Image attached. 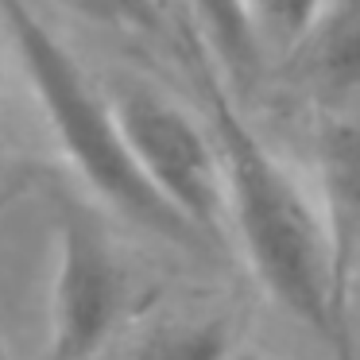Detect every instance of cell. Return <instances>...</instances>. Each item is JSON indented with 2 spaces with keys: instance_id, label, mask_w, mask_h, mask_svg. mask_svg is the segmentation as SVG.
Listing matches in <instances>:
<instances>
[{
  "instance_id": "9",
  "label": "cell",
  "mask_w": 360,
  "mask_h": 360,
  "mask_svg": "<svg viewBox=\"0 0 360 360\" xmlns=\"http://www.w3.org/2000/svg\"><path fill=\"white\" fill-rule=\"evenodd\" d=\"M58 4H66L89 24H101L109 32L136 35V39H148V43H163L171 35L167 32L171 20H167L163 0H58Z\"/></svg>"
},
{
  "instance_id": "4",
  "label": "cell",
  "mask_w": 360,
  "mask_h": 360,
  "mask_svg": "<svg viewBox=\"0 0 360 360\" xmlns=\"http://www.w3.org/2000/svg\"><path fill=\"white\" fill-rule=\"evenodd\" d=\"M132 279L124 256L78 205L58 210L51 326L43 360H97L128 310Z\"/></svg>"
},
{
  "instance_id": "3",
  "label": "cell",
  "mask_w": 360,
  "mask_h": 360,
  "mask_svg": "<svg viewBox=\"0 0 360 360\" xmlns=\"http://www.w3.org/2000/svg\"><path fill=\"white\" fill-rule=\"evenodd\" d=\"M128 151L171 210L221 248L229 240L225 163L210 120L143 82H117L109 89Z\"/></svg>"
},
{
  "instance_id": "8",
  "label": "cell",
  "mask_w": 360,
  "mask_h": 360,
  "mask_svg": "<svg viewBox=\"0 0 360 360\" xmlns=\"http://www.w3.org/2000/svg\"><path fill=\"white\" fill-rule=\"evenodd\" d=\"M233 337L221 321H171L132 345L128 360H229Z\"/></svg>"
},
{
  "instance_id": "10",
  "label": "cell",
  "mask_w": 360,
  "mask_h": 360,
  "mask_svg": "<svg viewBox=\"0 0 360 360\" xmlns=\"http://www.w3.org/2000/svg\"><path fill=\"white\" fill-rule=\"evenodd\" d=\"M329 0H248L259 39L275 55H295L321 20Z\"/></svg>"
},
{
  "instance_id": "5",
  "label": "cell",
  "mask_w": 360,
  "mask_h": 360,
  "mask_svg": "<svg viewBox=\"0 0 360 360\" xmlns=\"http://www.w3.org/2000/svg\"><path fill=\"white\" fill-rule=\"evenodd\" d=\"M321 163V202L341 248L345 275L360 259V105L329 109L318 140Z\"/></svg>"
},
{
  "instance_id": "7",
  "label": "cell",
  "mask_w": 360,
  "mask_h": 360,
  "mask_svg": "<svg viewBox=\"0 0 360 360\" xmlns=\"http://www.w3.org/2000/svg\"><path fill=\"white\" fill-rule=\"evenodd\" d=\"M194 16L198 32L205 35L213 58L229 70L233 82H252L264 66V39H259V27L252 20L248 0H182Z\"/></svg>"
},
{
  "instance_id": "2",
  "label": "cell",
  "mask_w": 360,
  "mask_h": 360,
  "mask_svg": "<svg viewBox=\"0 0 360 360\" xmlns=\"http://www.w3.org/2000/svg\"><path fill=\"white\" fill-rule=\"evenodd\" d=\"M0 35L8 39L63 159L89 194L155 240L186 252L210 248V240L148 182L128 151L109 89L89 78L70 43L43 20V12L27 0H0Z\"/></svg>"
},
{
  "instance_id": "6",
  "label": "cell",
  "mask_w": 360,
  "mask_h": 360,
  "mask_svg": "<svg viewBox=\"0 0 360 360\" xmlns=\"http://www.w3.org/2000/svg\"><path fill=\"white\" fill-rule=\"evenodd\" d=\"M295 55L302 58L310 89L329 109L360 105V0H329Z\"/></svg>"
},
{
  "instance_id": "1",
  "label": "cell",
  "mask_w": 360,
  "mask_h": 360,
  "mask_svg": "<svg viewBox=\"0 0 360 360\" xmlns=\"http://www.w3.org/2000/svg\"><path fill=\"white\" fill-rule=\"evenodd\" d=\"M210 128L225 163L229 233L259 290L314 341L333 349L337 360H349V275L321 190L306 186L302 174L221 94L210 105Z\"/></svg>"
},
{
  "instance_id": "11",
  "label": "cell",
  "mask_w": 360,
  "mask_h": 360,
  "mask_svg": "<svg viewBox=\"0 0 360 360\" xmlns=\"http://www.w3.org/2000/svg\"><path fill=\"white\" fill-rule=\"evenodd\" d=\"M229 360H275V356H267V352L252 349V345H233V352H229Z\"/></svg>"
}]
</instances>
